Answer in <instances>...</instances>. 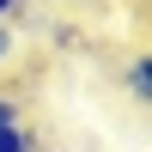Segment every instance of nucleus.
Segmentation results:
<instances>
[{"label":"nucleus","mask_w":152,"mask_h":152,"mask_svg":"<svg viewBox=\"0 0 152 152\" xmlns=\"http://www.w3.org/2000/svg\"><path fill=\"white\" fill-rule=\"evenodd\" d=\"M122 85H128V97L134 104H152V55H128V67H122Z\"/></svg>","instance_id":"1"},{"label":"nucleus","mask_w":152,"mask_h":152,"mask_svg":"<svg viewBox=\"0 0 152 152\" xmlns=\"http://www.w3.org/2000/svg\"><path fill=\"white\" fill-rule=\"evenodd\" d=\"M0 152H43V146H37V134L24 122H12V128H0Z\"/></svg>","instance_id":"2"},{"label":"nucleus","mask_w":152,"mask_h":152,"mask_svg":"<svg viewBox=\"0 0 152 152\" xmlns=\"http://www.w3.org/2000/svg\"><path fill=\"white\" fill-rule=\"evenodd\" d=\"M18 55V37H12V18H0V67Z\"/></svg>","instance_id":"3"},{"label":"nucleus","mask_w":152,"mask_h":152,"mask_svg":"<svg viewBox=\"0 0 152 152\" xmlns=\"http://www.w3.org/2000/svg\"><path fill=\"white\" fill-rule=\"evenodd\" d=\"M12 122H24V104H18V97H6V91H0V128H12Z\"/></svg>","instance_id":"4"},{"label":"nucleus","mask_w":152,"mask_h":152,"mask_svg":"<svg viewBox=\"0 0 152 152\" xmlns=\"http://www.w3.org/2000/svg\"><path fill=\"white\" fill-rule=\"evenodd\" d=\"M24 12V0H0V18H18Z\"/></svg>","instance_id":"5"},{"label":"nucleus","mask_w":152,"mask_h":152,"mask_svg":"<svg viewBox=\"0 0 152 152\" xmlns=\"http://www.w3.org/2000/svg\"><path fill=\"white\" fill-rule=\"evenodd\" d=\"M55 6H79V0H55Z\"/></svg>","instance_id":"6"}]
</instances>
